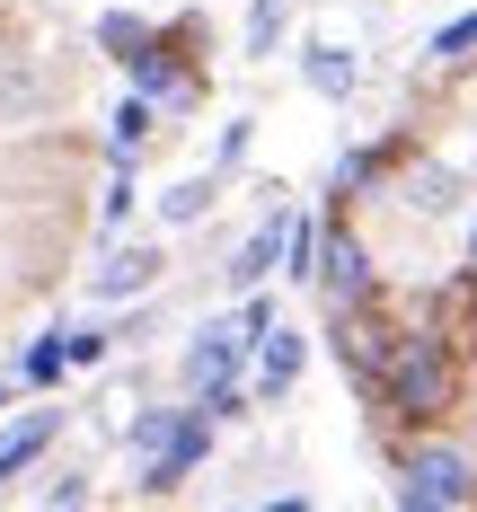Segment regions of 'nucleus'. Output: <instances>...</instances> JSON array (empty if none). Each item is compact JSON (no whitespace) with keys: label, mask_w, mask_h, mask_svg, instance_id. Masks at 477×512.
<instances>
[{"label":"nucleus","mask_w":477,"mask_h":512,"mask_svg":"<svg viewBox=\"0 0 477 512\" xmlns=\"http://www.w3.org/2000/svg\"><path fill=\"white\" fill-rule=\"evenodd\" d=\"M177 415H186V407H133V424H124V442H133V460H151L159 442L177 433Z\"/></svg>","instance_id":"obj_13"},{"label":"nucleus","mask_w":477,"mask_h":512,"mask_svg":"<svg viewBox=\"0 0 477 512\" xmlns=\"http://www.w3.org/2000/svg\"><path fill=\"white\" fill-rule=\"evenodd\" d=\"M310 283H318V292H327L336 309H363V301H371V256H363V239H354L345 221H336V230L318 239V265H310Z\"/></svg>","instance_id":"obj_3"},{"label":"nucleus","mask_w":477,"mask_h":512,"mask_svg":"<svg viewBox=\"0 0 477 512\" xmlns=\"http://www.w3.org/2000/svg\"><path fill=\"white\" fill-rule=\"evenodd\" d=\"M142 36H151V27H142V18H133V9H106V18H98V45L115 53V62H124V53L142 45Z\"/></svg>","instance_id":"obj_15"},{"label":"nucleus","mask_w":477,"mask_h":512,"mask_svg":"<svg viewBox=\"0 0 477 512\" xmlns=\"http://www.w3.org/2000/svg\"><path fill=\"white\" fill-rule=\"evenodd\" d=\"M124 212H133V168H115V186H106V230H124Z\"/></svg>","instance_id":"obj_21"},{"label":"nucleus","mask_w":477,"mask_h":512,"mask_svg":"<svg viewBox=\"0 0 477 512\" xmlns=\"http://www.w3.org/2000/svg\"><path fill=\"white\" fill-rule=\"evenodd\" d=\"M477 45V9L469 18H451V27H442V36H433V53H442V62H460V53Z\"/></svg>","instance_id":"obj_19"},{"label":"nucleus","mask_w":477,"mask_h":512,"mask_svg":"<svg viewBox=\"0 0 477 512\" xmlns=\"http://www.w3.org/2000/svg\"><path fill=\"white\" fill-rule=\"evenodd\" d=\"M283 274H292V283H310V265H318V221H283Z\"/></svg>","instance_id":"obj_14"},{"label":"nucleus","mask_w":477,"mask_h":512,"mask_svg":"<svg viewBox=\"0 0 477 512\" xmlns=\"http://www.w3.org/2000/svg\"><path fill=\"white\" fill-rule=\"evenodd\" d=\"M106 345H115L106 327H71V336H62V362H106Z\"/></svg>","instance_id":"obj_18"},{"label":"nucleus","mask_w":477,"mask_h":512,"mask_svg":"<svg viewBox=\"0 0 477 512\" xmlns=\"http://www.w3.org/2000/svg\"><path fill=\"white\" fill-rule=\"evenodd\" d=\"M204 212H212V177H186V186L159 195V221H168V230H186V221H204Z\"/></svg>","instance_id":"obj_12"},{"label":"nucleus","mask_w":477,"mask_h":512,"mask_svg":"<svg viewBox=\"0 0 477 512\" xmlns=\"http://www.w3.org/2000/svg\"><path fill=\"white\" fill-rule=\"evenodd\" d=\"M151 124H159V106L142 98V89H133V98L115 106V133H106V159H115V168H133V159L151 151Z\"/></svg>","instance_id":"obj_8"},{"label":"nucleus","mask_w":477,"mask_h":512,"mask_svg":"<svg viewBox=\"0 0 477 512\" xmlns=\"http://www.w3.org/2000/svg\"><path fill=\"white\" fill-rule=\"evenodd\" d=\"M301 80H310L318 98H354V89H363V62H354L345 45H310L301 53Z\"/></svg>","instance_id":"obj_7"},{"label":"nucleus","mask_w":477,"mask_h":512,"mask_svg":"<svg viewBox=\"0 0 477 512\" xmlns=\"http://www.w3.org/2000/svg\"><path fill=\"white\" fill-rule=\"evenodd\" d=\"M398 204H407V212H451V168H433V159H424V168H407Z\"/></svg>","instance_id":"obj_11"},{"label":"nucleus","mask_w":477,"mask_h":512,"mask_svg":"<svg viewBox=\"0 0 477 512\" xmlns=\"http://www.w3.org/2000/svg\"><path fill=\"white\" fill-rule=\"evenodd\" d=\"M53 433H62V415H18V424H9V433H0V486H9V477H18V468H36L45 460V442Z\"/></svg>","instance_id":"obj_6"},{"label":"nucleus","mask_w":477,"mask_h":512,"mask_svg":"<svg viewBox=\"0 0 477 512\" xmlns=\"http://www.w3.org/2000/svg\"><path fill=\"white\" fill-rule=\"evenodd\" d=\"M371 398L398 424H442L460 407V362L442 345V327H389V354L371 371Z\"/></svg>","instance_id":"obj_1"},{"label":"nucleus","mask_w":477,"mask_h":512,"mask_svg":"<svg viewBox=\"0 0 477 512\" xmlns=\"http://www.w3.org/2000/svg\"><path fill=\"white\" fill-rule=\"evenodd\" d=\"M301 362H310V345H301L292 327H265L257 345H248V389H257L265 407H274V398H292V380H301Z\"/></svg>","instance_id":"obj_5"},{"label":"nucleus","mask_w":477,"mask_h":512,"mask_svg":"<svg viewBox=\"0 0 477 512\" xmlns=\"http://www.w3.org/2000/svg\"><path fill=\"white\" fill-rule=\"evenodd\" d=\"M469 265H477V221H469Z\"/></svg>","instance_id":"obj_22"},{"label":"nucleus","mask_w":477,"mask_h":512,"mask_svg":"<svg viewBox=\"0 0 477 512\" xmlns=\"http://www.w3.org/2000/svg\"><path fill=\"white\" fill-rule=\"evenodd\" d=\"M283 18H292V0H257V9H248V53H274Z\"/></svg>","instance_id":"obj_16"},{"label":"nucleus","mask_w":477,"mask_h":512,"mask_svg":"<svg viewBox=\"0 0 477 512\" xmlns=\"http://www.w3.org/2000/svg\"><path fill=\"white\" fill-rule=\"evenodd\" d=\"M398 504L407 512H460V504H477V460L451 451V442H416L407 468H398Z\"/></svg>","instance_id":"obj_2"},{"label":"nucleus","mask_w":477,"mask_h":512,"mask_svg":"<svg viewBox=\"0 0 477 512\" xmlns=\"http://www.w3.org/2000/svg\"><path fill=\"white\" fill-rule=\"evenodd\" d=\"M0 415H9V380H0Z\"/></svg>","instance_id":"obj_23"},{"label":"nucleus","mask_w":477,"mask_h":512,"mask_svg":"<svg viewBox=\"0 0 477 512\" xmlns=\"http://www.w3.org/2000/svg\"><path fill=\"white\" fill-rule=\"evenodd\" d=\"M274 248H283V212H274V221H257V230H248V248L230 256V292H257L265 274H274Z\"/></svg>","instance_id":"obj_10"},{"label":"nucleus","mask_w":477,"mask_h":512,"mask_svg":"<svg viewBox=\"0 0 477 512\" xmlns=\"http://www.w3.org/2000/svg\"><path fill=\"white\" fill-rule=\"evenodd\" d=\"M159 283V248H115L98 265V301H124V292H151Z\"/></svg>","instance_id":"obj_9"},{"label":"nucleus","mask_w":477,"mask_h":512,"mask_svg":"<svg viewBox=\"0 0 477 512\" xmlns=\"http://www.w3.org/2000/svg\"><path fill=\"white\" fill-rule=\"evenodd\" d=\"M62 371H71V362H62V345H27V362H18V380H36V389H53V380H62Z\"/></svg>","instance_id":"obj_17"},{"label":"nucleus","mask_w":477,"mask_h":512,"mask_svg":"<svg viewBox=\"0 0 477 512\" xmlns=\"http://www.w3.org/2000/svg\"><path fill=\"white\" fill-rule=\"evenodd\" d=\"M239 362H248L239 327H230V318H212L204 336L186 345V389H195V407H204V398H221V389H239Z\"/></svg>","instance_id":"obj_4"},{"label":"nucleus","mask_w":477,"mask_h":512,"mask_svg":"<svg viewBox=\"0 0 477 512\" xmlns=\"http://www.w3.org/2000/svg\"><path fill=\"white\" fill-rule=\"evenodd\" d=\"M230 327H239V345H257L265 327H274V301H257V292H248V309H239V318H230Z\"/></svg>","instance_id":"obj_20"}]
</instances>
